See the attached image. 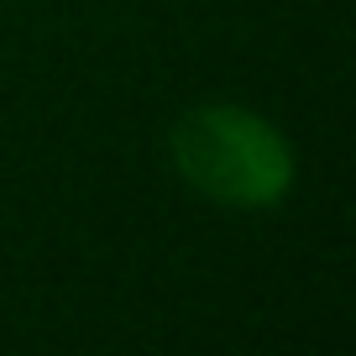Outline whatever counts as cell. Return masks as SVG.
<instances>
[{"instance_id":"cell-1","label":"cell","mask_w":356,"mask_h":356,"mask_svg":"<svg viewBox=\"0 0 356 356\" xmlns=\"http://www.w3.org/2000/svg\"><path fill=\"white\" fill-rule=\"evenodd\" d=\"M173 163L215 204L262 210L293 184V152L262 115L241 105H200L173 126Z\"/></svg>"}]
</instances>
